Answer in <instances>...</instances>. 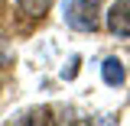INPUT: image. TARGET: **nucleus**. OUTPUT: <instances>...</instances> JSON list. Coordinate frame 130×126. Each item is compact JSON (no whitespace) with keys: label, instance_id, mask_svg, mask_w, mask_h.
Instances as JSON below:
<instances>
[{"label":"nucleus","instance_id":"nucleus-4","mask_svg":"<svg viewBox=\"0 0 130 126\" xmlns=\"http://www.w3.org/2000/svg\"><path fill=\"white\" fill-rule=\"evenodd\" d=\"M16 7L23 13H29V16H42V13H49L52 0H16Z\"/></svg>","mask_w":130,"mask_h":126},{"label":"nucleus","instance_id":"nucleus-5","mask_svg":"<svg viewBox=\"0 0 130 126\" xmlns=\"http://www.w3.org/2000/svg\"><path fill=\"white\" fill-rule=\"evenodd\" d=\"M7 58H10V52H7V45H3V39H0V65L7 62Z\"/></svg>","mask_w":130,"mask_h":126},{"label":"nucleus","instance_id":"nucleus-2","mask_svg":"<svg viewBox=\"0 0 130 126\" xmlns=\"http://www.w3.org/2000/svg\"><path fill=\"white\" fill-rule=\"evenodd\" d=\"M104 23H107V29L111 36H130V0H117L111 3V10L104 13Z\"/></svg>","mask_w":130,"mask_h":126},{"label":"nucleus","instance_id":"nucleus-1","mask_svg":"<svg viewBox=\"0 0 130 126\" xmlns=\"http://www.w3.org/2000/svg\"><path fill=\"white\" fill-rule=\"evenodd\" d=\"M65 23L78 32H94L101 26L98 19V0H68L65 3Z\"/></svg>","mask_w":130,"mask_h":126},{"label":"nucleus","instance_id":"nucleus-3","mask_svg":"<svg viewBox=\"0 0 130 126\" xmlns=\"http://www.w3.org/2000/svg\"><path fill=\"white\" fill-rule=\"evenodd\" d=\"M101 78H104V84H111V87H120L124 81H127V71H124V62L120 58H104V65H101Z\"/></svg>","mask_w":130,"mask_h":126}]
</instances>
